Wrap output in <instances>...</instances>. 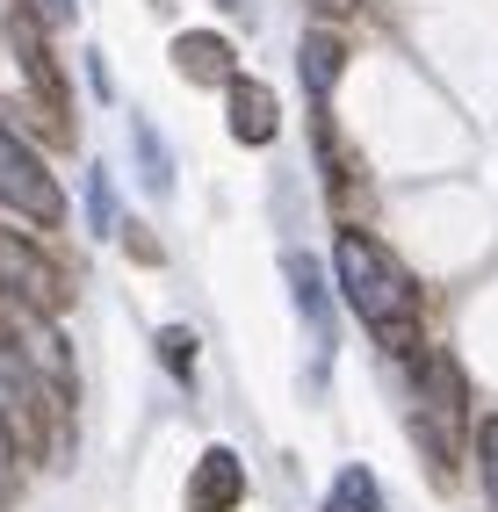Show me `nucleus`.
<instances>
[{
    "mask_svg": "<svg viewBox=\"0 0 498 512\" xmlns=\"http://www.w3.org/2000/svg\"><path fill=\"white\" fill-rule=\"evenodd\" d=\"M332 275H340L347 303H354V318L376 332V347L383 361L405 368L426 339H419V289L412 275L390 260V246L376 231H361V224H340V238H332Z\"/></svg>",
    "mask_w": 498,
    "mask_h": 512,
    "instance_id": "1",
    "label": "nucleus"
},
{
    "mask_svg": "<svg viewBox=\"0 0 498 512\" xmlns=\"http://www.w3.org/2000/svg\"><path fill=\"white\" fill-rule=\"evenodd\" d=\"M405 433L412 448L434 462V469H455L462 462V440H470V375L448 347H419L405 361Z\"/></svg>",
    "mask_w": 498,
    "mask_h": 512,
    "instance_id": "2",
    "label": "nucleus"
},
{
    "mask_svg": "<svg viewBox=\"0 0 498 512\" xmlns=\"http://www.w3.org/2000/svg\"><path fill=\"white\" fill-rule=\"evenodd\" d=\"M8 44H15L22 80H29V94H37V109H44V138H51V145H73V94H65V73H58V58H51V44H44L37 15H29V0H15Z\"/></svg>",
    "mask_w": 498,
    "mask_h": 512,
    "instance_id": "3",
    "label": "nucleus"
},
{
    "mask_svg": "<svg viewBox=\"0 0 498 512\" xmlns=\"http://www.w3.org/2000/svg\"><path fill=\"white\" fill-rule=\"evenodd\" d=\"M0 296H15V303H29V311L58 318L65 303H73V282H65V267L37 246V238H22V231L0 224Z\"/></svg>",
    "mask_w": 498,
    "mask_h": 512,
    "instance_id": "4",
    "label": "nucleus"
},
{
    "mask_svg": "<svg viewBox=\"0 0 498 512\" xmlns=\"http://www.w3.org/2000/svg\"><path fill=\"white\" fill-rule=\"evenodd\" d=\"M0 202H8L15 217L44 224V231H58V224H65V188L51 181V166L29 152L8 123H0Z\"/></svg>",
    "mask_w": 498,
    "mask_h": 512,
    "instance_id": "5",
    "label": "nucleus"
},
{
    "mask_svg": "<svg viewBox=\"0 0 498 512\" xmlns=\"http://www.w3.org/2000/svg\"><path fill=\"white\" fill-rule=\"evenodd\" d=\"M282 275H289V303H296V318H304V332H311V354H318V368H325V361H332V347H340V318H332L325 267H318L311 253H289V260H282Z\"/></svg>",
    "mask_w": 498,
    "mask_h": 512,
    "instance_id": "6",
    "label": "nucleus"
},
{
    "mask_svg": "<svg viewBox=\"0 0 498 512\" xmlns=\"http://www.w3.org/2000/svg\"><path fill=\"white\" fill-rule=\"evenodd\" d=\"M224 123H231V138H239L246 152L275 145V130H282V101H275V87L253 80V73H231V80H224Z\"/></svg>",
    "mask_w": 498,
    "mask_h": 512,
    "instance_id": "7",
    "label": "nucleus"
},
{
    "mask_svg": "<svg viewBox=\"0 0 498 512\" xmlns=\"http://www.w3.org/2000/svg\"><path fill=\"white\" fill-rule=\"evenodd\" d=\"M246 505V462L231 448H203L188 469V491H181V512H239Z\"/></svg>",
    "mask_w": 498,
    "mask_h": 512,
    "instance_id": "8",
    "label": "nucleus"
},
{
    "mask_svg": "<svg viewBox=\"0 0 498 512\" xmlns=\"http://www.w3.org/2000/svg\"><path fill=\"white\" fill-rule=\"evenodd\" d=\"M174 73L188 87H224L231 73H239V44L217 37V29H181L174 37Z\"/></svg>",
    "mask_w": 498,
    "mask_h": 512,
    "instance_id": "9",
    "label": "nucleus"
},
{
    "mask_svg": "<svg viewBox=\"0 0 498 512\" xmlns=\"http://www.w3.org/2000/svg\"><path fill=\"white\" fill-rule=\"evenodd\" d=\"M347 37L332 22H318V29H304V44H296V73H304V87H311V101L325 109L332 94H340V80H347Z\"/></svg>",
    "mask_w": 498,
    "mask_h": 512,
    "instance_id": "10",
    "label": "nucleus"
},
{
    "mask_svg": "<svg viewBox=\"0 0 498 512\" xmlns=\"http://www.w3.org/2000/svg\"><path fill=\"white\" fill-rule=\"evenodd\" d=\"M318 166H325V195H332V210H340L347 224L369 210V181H361V166L340 152V138H332V123H318Z\"/></svg>",
    "mask_w": 498,
    "mask_h": 512,
    "instance_id": "11",
    "label": "nucleus"
},
{
    "mask_svg": "<svg viewBox=\"0 0 498 512\" xmlns=\"http://www.w3.org/2000/svg\"><path fill=\"white\" fill-rule=\"evenodd\" d=\"M318 512H390V505H383L376 469H369V462H347V469L325 484V505H318Z\"/></svg>",
    "mask_w": 498,
    "mask_h": 512,
    "instance_id": "12",
    "label": "nucleus"
},
{
    "mask_svg": "<svg viewBox=\"0 0 498 512\" xmlns=\"http://www.w3.org/2000/svg\"><path fill=\"white\" fill-rule=\"evenodd\" d=\"M159 361H166V375H174V383H195V354H203V339H195L188 325H159Z\"/></svg>",
    "mask_w": 498,
    "mask_h": 512,
    "instance_id": "13",
    "label": "nucleus"
},
{
    "mask_svg": "<svg viewBox=\"0 0 498 512\" xmlns=\"http://www.w3.org/2000/svg\"><path fill=\"white\" fill-rule=\"evenodd\" d=\"M87 224H94V238H116V181H109V166H94L87 174Z\"/></svg>",
    "mask_w": 498,
    "mask_h": 512,
    "instance_id": "14",
    "label": "nucleus"
},
{
    "mask_svg": "<svg viewBox=\"0 0 498 512\" xmlns=\"http://www.w3.org/2000/svg\"><path fill=\"white\" fill-rule=\"evenodd\" d=\"M130 145H138V166H145V188H174V159H166V145L152 138V123H130Z\"/></svg>",
    "mask_w": 498,
    "mask_h": 512,
    "instance_id": "15",
    "label": "nucleus"
},
{
    "mask_svg": "<svg viewBox=\"0 0 498 512\" xmlns=\"http://www.w3.org/2000/svg\"><path fill=\"white\" fill-rule=\"evenodd\" d=\"M470 448H477V469H484V498H491V512H498V412L470 426Z\"/></svg>",
    "mask_w": 498,
    "mask_h": 512,
    "instance_id": "16",
    "label": "nucleus"
},
{
    "mask_svg": "<svg viewBox=\"0 0 498 512\" xmlns=\"http://www.w3.org/2000/svg\"><path fill=\"white\" fill-rule=\"evenodd\" d=\"M116 238H123V253L138 260V267H159L166 260V246L152 238V224H116Z\"/></svg>",
    "mask_w": 498,
    "mask_h": 512,
    "instance_id": "17",
    "label": "nucleus"
},
{
    "mask_svg": "<svg viewBox=\"0 0 498 512\" xmlns=\"http://www.w3.org/2000/svg\"><path fill=\"white\" fill-rule=\"evenodd\" d=\"M304 8H311L318 22H332V29H340V22H354V15H361V0H304Z\"/></svg>",
    "mask_w": 498,
    "mask_h": 512,
    "instance_id": "18",
    "label": "nucleus"
},
{
    "mask_svg": "<svg viewBox=\"0 0 498 512\" xmlns=\"http://www.w3.org/2000/svg\"><path fill=\"white\" fill-rule=\"evenodd\" d=\"M87 80H94V94L109 101V87H116V80H109V65H102V51H87Z\"/></svg>",
    "mask_w": 498,
    "mask_h": 512,
    "instance_id": "19",
    "label": "nucleus"
},
{
    "mask_svg": "<svg viewBox=\"0 0 498 512\" xmlns=\"http://www.w3.org/2000/svg\"><path fill=\"white\" fill-rule=\"evenodd\" d=\"M73 8H80V0H44V15H51V22H65Z\"/></svg>",
    "mask_w": 498,
    "mask_h": 512,
    "instance_id": "20",
    "label": "nucleus"
},
{
    "mask_svg": "<svg viewBox=\"0 0 498 512\" xmlns=\"http://www.w3.org/2000/svg\"><path fill=\"white\" fill-rule=\"evenodd\" d=\"M217 8H246V0H217Z\"/></svg>",
    "mask_w": 498,
    "mask_h": 512,
    "instance_id": "21",
    "label": "nucleus"
},
{
    "mask_svg": "<svg viewBox=\"0 0 498 512\" xmlns=\"http://www.w3.org/2000/svg\"><path fill=\"white\" fill-rule=\"evenodd\" d=\"M0 44H8V22H0Z\"/></svg>",
    "mask_w": 498,
    "mask_h": 512,
    "instance_id": "22",
    "label": "nucleus"
}]
</instances>
